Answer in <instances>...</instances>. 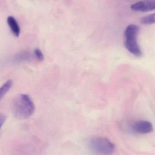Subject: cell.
I'll return each instance as SVG.
<instances>
[{
    "label": "cell",
    "instance_id": "52a82bcc",
    "mask_svg": "<svg viewBox=\"0 0 155 155\" xmlns=\"http://www.w3.org/2000/svg\"><path fill=\"white\" fill-rule=\"evenodd\" d=\"M31 59V54L27 51H22V52H19L14 57V60L18 62L29 61Z\"/></svg>",
    "mask_w": 155,
    "mask_h": 155
},
{
    "label": "cell",
    "instance_id": "ba28073f",
    "mask_svg": "<svg viewBox=\"0 0 155 155\" xmlns=\"http://www.w3.org/2000/svg\"><path fill=\"white\" fill-rule=\"evenodd\" d=\"M13 82L11 80L7 81L0 89V100H2V98L9 91L12 87Z\"/></svg>",
    "mask_w": 155,
    "mask_h": 155
},
{
    "label": "cell",
    "instance_id": "30bf717a",
    "mask_svg": "<svg viewBox=\"0 0 155 155\" xmlns=\"http://www.w3.org/2000/svg\"><path fill=\"white\" fill-rule=\"evenodd\" d=\"M34 54L36 58L40 61L44 60V57L42 51L39 49H36L34 51Z\"/></svg>",
    "mask_w": 155,
    "mask_h": 155
},
{
    "label": "cell",
    "instance_id": "6da1fadb",
    "mask_svg": "<svg viewBox=\"0 0 155 155\" xmlns=\"http://www.w3.org/2000/svg\"><path fill=\"white\" fill-rule=\"evenodd\" d=\"M12 110L16 118L27 119L35 112V106L32 99L28 95L21 94L15 97L12 102Z\"/></svg>",
    "mask_w": 155,
    "mask_h": 155
},
{
    "label": "cell",
    "instance_id": "9c48e42d",
    "mask_svg": "<svg viewBox=\"0 0 155 155\" xmlns=\"http://www.w3.org/2000/svg\"><path fill=\"white\" fill-rule=\"evenodd\" d=\"M140 23L143 25H151L155 24V13L141 18Z\"/></svg>",
    "mask_w": 155,
    "mask_h": 155
},
{
    "label": "cell",
    "instance_id": "5b68a950",
    "mask_svg": "<svg viewBox=\"0 0 155 155\" xmlns=\"http://www.w3.org/2000/svg\"><path fill=\"white\" fill-rule=\"evenodd\" d=\"M130 8L133 11L146 12L155 10V0H143L132 4Z\"/></svg>",
    "mask_w": 155,
    "mask_h": 155
},
{
    "label": "cell",
    "instance_id": "7a4b0ae2",
    "mask_svg": "<svg viewBox=\"0 0 155 155\" xmlns=\"http://www.w3.org/2000/svg\"><path fill=\"white\" fill-rule=\"evenodd\" d=\"M140 28L137 25L130 24L126 28L124 32V46L127 50L135 57L140 58L142 55V51L137 42Z\"/></svg>",
    "mask_w": 155,
    "mask_h": 155
},
{
    "label": "cell",
    "instance_id": "277c9868",
    "mask_svg": "<svg viewBox=\"0 0 155 155\" xmlns=\"http://www.w3.org/2000/svg\"><path fill=\"white\" fill-rule=\"evenodd\" d=\"M131 130L133 132L137 134H147L153 131V127L152 123L150 121L139 120L132 124Z\"/></svg>",
    "mask_w": 155,
    "mask_h": 155
},
{
    "label": "cell",
    "instance_id": "3957f363",
    "mask_svg": "<svg viewBox=\"0 0 155 155\" xmlns=\"http://www.w3.org/2000/svg\"><path fill=\"white\" fill-rule=\"evenodd\" d=\"M89 147L94 152L104 155L112 154L115 151L114 143L103 137H96L91 140Z\"/></svg>",
    "mask_w": 155,
    "mask_h": 155
},
{
    "label": "cell",
    "instance_id": "8fae6325",
    "mask_svg": "<svg viewBox=\"0 0 155 155\" xmlns=\"http://www.w3.org/2000/svg\"><path fill=\"white\" fill-rule=\"evenodd\" d=\"M6 117L4 114H1L0 115V123H1V127L3 126V124L6 121Z\"/></svg>",
    "mask_w": 155,
    "mask_h": 155
},
{
    "label": "cell",
    "instance_id": "8992f818",
    "mask_svg": "<svg viewBox=\"0 0 155 155\" xmlns=\"http://www.w3.org/2000/svg\"><path fill=\"white\" fill-rule=\"evenodd\" d=\"M7 22L14 36L18 37L20 34L21 29L16 19L12 16H9L7 19Z\"/></svg>",
    "mask_w": 155,
    "mask_h": 155
}]
</instances>
